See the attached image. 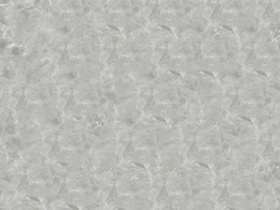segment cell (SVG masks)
Returning a JSON list of instances; mask_svg holds the SVG:
<instances>
[{"label": "cell", "instance_id": "obj_9", "mask_svg": "<svg viewBox=\"0 0 280 210\" xmlns=\"http://www.w3.org/2000/svg\"><path fill=\"white\" fill-rule=\"evenodd\" d=\"M264 151H265V145L261 144V142L257 144L256 147H255V154H256L257 157H260V155L264 153Z\"/></svg>", "mask_w": 280, "mask_h": 210}, {"label": "cell", "instance_id": "obj_3", "mask_svg": "<svg viewBox=\"0 0 280 210\" xmlns=\"http://www.w3.org/2000/svg\"><path fill=\"white\" fill-rule=\"evenodd\" d=\"M50 151H52V145H49V144L44 142V144H42V146H41L40 153H41V155H42V157H47V155H49Z\"/></svg>", "mask_w": 280, "mask_h": 210}, {"label": "cell", "instance_id": "obj_19", "mask_svg": "<svg viewBox=\"0 0 280 210\" xmlns=\"http://www.w3.org/2000/svg\"><path fill=\"white\" fill-rule=\"evenodd\" d=\"M109 194H110L109 189L103 190V191H102V194H100V201H102V202H105V201H106V199L109 197Z\"/></svg>", "mask_w": 280, "mask_h": 210}, {"label": "cell", "instance_id": "obj_16", "mask_svg": "<svg viewBox=\"0 0 280 210\" xmlns=\"http://www.w3.org/2000/svg\"><path fill=\"white\" fill-rule=\"evenodd\" d=\"M65 105H67V99H64V98H58L56 100V109L57 110H63Z\"/></svg>", "mask_w": 280, "mask_h": 210}, {"label": "cell", "instance_id": "obj_4", "mask_svg": "<svg viewBox=\"0 0 280 210\" xmlns=\"http://www.w3.org/2000/svg\"><path fill=\"white\" fill-rule=\"evenodd\" d=\"M264 13H265V7H264L263 5H257V6L255 7V12H253V14H255V16H256V18L260 19V18L264 15Z\"/></svg>", "mask_w": 280, "mask_h": 210}, {"label": "cell", "instance_id": "obj_15", "mask_svg": "<svg viewBox=\"0 0 280 210\" xmlns=\"http://www.w3.org/2000/svg\"><path fill=\"white\" fill-rule=\"evenodd\" d=\"M246 58H248V54H246L245 52H238L237 62L239 63V64H243V63H245Z\"/></svg>", "mask_w": 280, "mask_h": 210}, {"label": "cell", "instance_id": "obj_7", "mask_svg": "<svg viewBox=\"0 0 280 210\" xmlns=\"http://www.w3.org/2000/svg\"><path fill=\"white\" fill-rule=\"evenodd\" d=\"M231 104H232V100H231L229 97H224V98L222 99V102H221V107H222L223 110H228V109L231 106Z\"/></svg>", "mask_w": 280, "mask_h": 210}, {"label": "cell", "instance_id": "obj_11", "mask_svg": "<svg viewBox=\"0 0 280 210\" xmlns=\"http://www.w3.org/2000/svg\"><path fill=\"white\" fill-rule=\"evenodd\" d=\"M160 60H161V52H154L151 55V62L153 64H158V63L160 62Z\"/></svg>", "mask_w": 280, "mask_h": 210}, {"label": "cell", "instance_id": "obj_5", "mask_svg": "<svg viewBox=\"0 0 280 210\" xmlns=\"http://www.w3.org/2000/svg\"><path fill=\"white\" fill-rule=\"evenodd\" d=\"M125 149H126V146H125L124 144L119 142V144L116 145V148H115V154H116L117 157H121V155L124 154Z\"/></svg>", "mask_w": 280, "mask_h": 210}, {"label": "cell", "instance_id": "obj_1", "mask_svg": "<svg viewBox=\"0 0 280 210\" xmlns=\"http://www.w3.org/2000/svg\"><path fill=\"white\" fill-rule=\"evenodd\" d=\"M159 197V189L153 187L148 190V194H147V199L150 200L151 202H155L156 199Z\"/></svg>", "mask_w": 280, "mask_h": 210}, {"label": "cell", "instance_id": "obj_14", "mask_svg": "<svg viewBox=\"0 0 280 210\" xmlns=\"http://www.w3.org/2000/svg\"><path fill=\"white\" fill-rule=\"evenodd\" d=\"M213 13H214V8H213V7H210V6H205L203 12H202L203 18H205V19H209V18L213 15Z\"/></svg>", "mask_w": 280, "mask_h": 210}, {"label": "cell", "instance_id": "obj_21", "mask_svg": "<svg viewBox=\"0 0 280 210\" xmlns=\"http://www.w3.org/2000/svg\"><path fill=\"white\" fill-rule=\"evenodd\" d=\"M35 4V1H26V6L27 7H33Z\"/></svg>", "mask_w": 280, "mask_h": 210}, {"label": "cell", "instance_id": "obj_6", "mask_svg": "<svg viewBox=\"0 0 280 210\" xmlns=\"http://www.w3.org/2000/svg\"><path fill=\"white\" fill-rule=\"evenodd\" d=\"M189 152V145L188 144H181L180 147H179V154L181 157H186Z\"/></svg>", "mask_w": 280, "mask_h": 210}, {"label": "cell", "instance_id": "obj_20", "mask_svg": "<svg viewBox=\"0 0 280 210\" xmlns=\"http://www.w3.org/2000/svg\"><path fill=\"white\" fill-rule=\"evenodd\" d=\"M55 170H56V173H60V174H63V173H64V170H65V169H64V168H63V167H62L61 165H58V164H57V165L55 166Z\"/></svg>", "mask_w": 280, "mask_h": 210}, {"label": "cell", "instance_id": "obj_17", "mask_svg": "<svg viewBox=\"0 0 280 210\" xmlns=\"http://www.w3.org/2000/svg\"><path fill=\"white\" fill-rule=\"evenodd\" d=\"M60 58H61V52H54V55H53L52 58L49 60V61H50V64H53V65L57 64V63L60 62Z\"/></svg>", "mask_w": 280, "mask_h": 210}, {"label": "cell", "instance_id": "obj_12", "mask_svg": "<svg viewBox=\"0 0 280 210\" xmlns=\"http://www.w3.org/2000/svg\"><path fill=\"white\" fill-rule=\"evenodd\" d=\"M146 106V99L145 98H138L137 102H136V109L137 110H144Z\"/></svg>", "mask_w": 280, "mask_h": 210}, {"label": "cell", "instance_id": "obj_13", "mask_svg": "<svg viewBox=\"0 0 280 210\" xmlns=\"http://www.w3.org/2000/svg\"><path fill=\"white\" fill-rule=\"evenodd\" d=\"M16 105H18V99H16L15 97L8 98V102H7V107H8V110H14V109L16 107Z\"/></svg>", "mask_w": 280, "mask_h": 210}, {"label": "cell", "instance_id": "obj_8", "mask_svg": "<svg viewBox=\"0 0 280 210\" xmlns=\"http://www.w3.org/2000/svg\"><path fill=\"white\" fill-rule=\"evenodd\" d=\"M110 57V54H109L106 50H102L100 54H99V57H98V61L100 63H106Z\"/></svg>", "mask_w": 280, "mask_h": 210}, {"label": "cell", "instance_id": "obj_2", "mask_svg": "<svg viewBox=\"0 0 280 210\" xmlns=\"http://www.w3.org/2000/svg\"><path fill=\"white\" fill-rule=\"evenodd\" d=\"M219 197H221V190L217 188L211 189V191H210V194H209V199H210V201L216 203V202H218Z\"/></svg>", "mask_w": 280, "mask_h": 210}, {"label": "cell", "instance_id": "obj_18", "mask_svg": "<svg viewBox=\"0 0 280 210\" xmlns=\"http://www.w3.org/2000/svg\"><path fill=\"white\" fill-rule=\"evenodd\" d=\"M60 188H61V183H55L54 186L52 187V189H50V194H52V195H56V194H58Z\"/></svg>", "mask_w": 280, "mask_h": 210}, {"label": "cell", "instance_id": "obj_10", "mask_svg": "<svg viewBox=\"0 0 280 210\" xmlns=\"http://www.w3.org/2000/svg\"><path fill=\"white\" fill-rule=\"evenodd\" d=\"M151 12H152V8L150 6H144V7L141 8V16H142L144 19H148L150 15H151Z\"/></svg>", "mask_w": 280, "mask_h": 210}]
</instances>
